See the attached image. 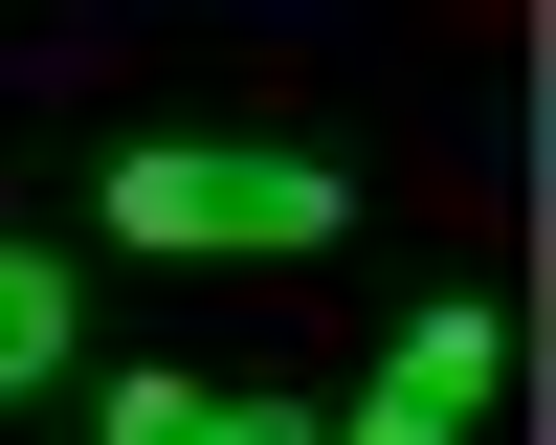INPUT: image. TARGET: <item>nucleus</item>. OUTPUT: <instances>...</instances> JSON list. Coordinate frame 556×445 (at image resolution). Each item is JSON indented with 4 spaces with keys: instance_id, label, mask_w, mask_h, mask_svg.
I'll return each mask as SVG.
<instances>
[{
    "instance_id": "2",
    "label": "nucleus",
    "mask_w": 556,
    "mask_h": 445,
    "mask_svg": "<svg viewBox=\"0 0 556 445\" xmlns=\"http://www.w3.org/2000/svg\"><path fill=\"white\" fill-rule=\"evenodd\" d=\"M490 379H513V312L445 290V312H401V356L356 379V423H334V445H468V423H490Z\"/></svg>"
},
{
    "instance_id": "4",
    "label": "nucleus",
    "mask_w": 556,
    "mask_h": 445,
    "mask_svg": "<svg viewBox=\"0 0 556 445\" xmlns=\"http://www.w3.org/2000/svg\"><path fill=\"white\" fill-rule=\"evenodd\" d=\"M45 356H67V267H45V245H0V400H23Z\"/></svg>"
},
{
    "instance_id": "3",
    "label": "nucleus",
    "mask_w": 556,
    "mask_h": 445,
    "mask_svg": "<svg viewBox=\"0 0 556 445\" xmlns=\"http://www.w3.org/2000/svg\"><path fill=\"white\" fill-rule=\"evenodd\" d=\"M112 445H334V423H312V400H267V379H134Z\"/></svg>"
},
{
    "instance_id": "1",
    "label": "nucleus",
    "mask_w": 556,
    "mask_h": 445,
    "mask_svg": "<svg viewBox=\"0 0 556 445\" xmlns=\"http://www.w3.org/2000/svg\"><path fill=\"white\" fill-rule=\"evenodd\" d=\"M89 201H112V245H334L356 178L290 156V134H134Z\"/></svg>"
}]
</instances>
